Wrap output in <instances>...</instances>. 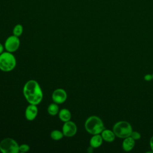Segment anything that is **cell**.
I'll use <instances>...</instances> for the list:
<instances>
[{"label":"cell","instance_id":"6da1fadb","mask_svg":"<svg viewBox=\"0 0 153 153\" xmlns=\"http://www.w3.org/2000/svg\"><path fill=\"white\" fill-rule=\"evenodd\" d=\"M23 93L29 104L37 105L42 100L43 93L39 83L34 79L27 81L24 85Z\"/></svg>","mask_w":153,"mask_h":153},{"label":"cell","instance_id":"7a4b0ae2","mask_svg":"<svg viewBox=\"0 0 153 153\" xmlns=\"http://www.w3.org/2000/svg\"><path fill=\"white\" fill-rule=\"evenodd\" d=\"M85 130L91 134H100L105 128L102 120L97 116L89 117L84 124Z\"/></svg>","mask_w":153,"mask_h":153},{"label":"cell","instance_id":"3957f363","mask_svg":"<svg viewBox=\"0 0 153 153\" xmlns=\"http://www.w3.org/2000/svg\"><path fill=\"white\" fill-rule=\"evenodd\" d=\"M16 66V59L12 53L6 51L0 54V70L3 72H10Z\"/></svg>","mask_w":153,"mask_h":153},{"label":"cell","instance_id":"277c9868","mask_svg":"<svg viewBox=\"0 0 153 153\" xmlns=\"http://www.w3.org/2000/svg\"><path fill=\"white\" fill-rule=\"evenodd\" d=\"M112 129L116 136L123 139L130 136L133 131L131 124L126 121H120L116 123Z\"/></svg>","mask_w":153,"mask_h":153},{"label":"cell","instance_id":"5b68a950","mask_svg":"<svg viewBox=\"0 0 153 153\" xmlns=\"http://www.w3.org/2000/svg\"><path fill=\"white\" fill-rule=\"evenodd\" d=\"M0 151L2 153H18L19 145L14 139L7 137L0 142Z\"/></svg>","mask_w":153,"mask_h":153},{"label":"cell","instance_id":"8992f818","mask_svg":"<svg viewBox=\"0 0 153 153\" xmlns=\"http://www.w3.org/2000/svg\"><path fill=\"white\" fill-rule=\"evenodd\" d=\"M20 39L18 36L15 35H11L8 36L4 44V48L7 51L13 53L17 51L20 47Z\"/></svg>","mask_w":153,"mask_h":153},{"label":"cell","instance_id":"52a82bcc","mask_svg":"<svg viewBox=\"0 0 153 153\" xmlns=\"http://www.w3.org/2000/svg\"><path fill=\"white\" fill-rule=\"evenodd\" d=\"M77 131V127L75 123L71 121L65 122L62 126V132L66 137H72Z\"/></svg>","mask_w":153,"mask_h":153},{"label":"cell","instance_id":"ba28073f","mask_svg":"<svg viewBox=\"0 0 153 153\" xmlns=\"http://www.w3.org/2000/svg\"><path fill=\"white\" fill-rule=\"evenodd\" d=\"M67 99V93L63 88H57L52 93V100L57 104L64 103Z\"/></svg>","mask_w":153,"mask_h":153},{"label":"cell","instance_id":"9c48e42d","mask_svg":"<svg viewBox=\"0 0 153 153\" xmlns=\"http://www.w3.org/2000/svg\"><path fill=\"white\" fill-rule=\"evenodd\" d=\"M38 108L36 105L29 104L25 109V117L28 121H32L35 120L38 114Z\"/></svg>","mask_w":153,"mask_h":153},{"label":"cell","instance_id":"30bf717a","mask_svg":"<svg viewBox=\"0 0 153 153\" xmlns=\"http://www.w3.org/2000/svg\"><path fill=\"white\" fill-rule=\"evenodd\" d=\"M135 145V140H134L131 136L124 138L122 148L125 151H130L133 149Z\"/></svg>","mask_w":153,"mask_h":153},{"label":"cell","instance_id":"8fae6325","mask_svg":"<svg viewBox=\"0 0 153 153\" xmlns=\"http://www.w3.org/2000/svg\"><path fill=\"white\" fill-rule=\"evenodd\" d=\"M101 136L103 138V140L108 142H113L115 139V134L113 130H110L109 129H104L102 133Z\"/></svg>","mask_w":153,"mask_h":153},{"label":"cell","instance_id":"7c38bea8","mask_svg":"<svg viewBox=\"0 0 153 153\" xmlns=\"http://www.w3.org/2000/svg\"><path fill=\"white\" fill-rule=\"evenodd\" d=\"M103 142V138L99 134H93L90 140V145L93 148L99 147Z\"/></svg>","mask_w":153,"mask_h":153},{"label":"cell","instance_id":"4fadbf2b","mask_svg":"<svg viewBox=\"0 0 153 153\" xmlns=\"http://www.w3.org/2000/svg\"><path fill=\"white\" fill-rule=\"evenodd\" d=\"M59 118L63 122H66L71 120V113L69 109L63 108L59 111Z\"/></svg>","mask_w":153,"mask_h":153},{"label":"cell","instance_id":"5bb4252c","mask_svg":"<svg viewBox=\"0 0 153 153\" xmlns=\"http://www.w3.org/2000/svg\"><path fill=\"white\" fill-rule=\"evenodd\" d=\"M47 112L49 115L51 116L56 115L59 112V108L57 103H53L49 105L47 108Z\"/></svg>","mask_w":153,"mask_h":153},{"label":"cell","instance_id":"9a60e30c","mask_svg":"<svg viewBox=\"0 0 153 153\" xmlns=\"http://www.w3.org/2000/svg\"><path fill=\"white\" fill-rule=\"evenodd\" d=\"M64 134L62 131L59 130H54L50 133L51 138L54 140H59L63 138Z\"/></svg>","mask_w":153,"mask_h":153},{"label":"cell","instance_id":"2e32d148","mask_svg":"<svg viewBox=\"0 0 153 153\" xmlns=\"http://www.w3.org/2000/svg\"><path fill=\"white\" fill-rule=\"evenodd\" d=\"M23 30V29L22 25L20 24H17L13 28V35L19 37L22 34Z\"/></svg>","mask_w":153,"mask_h":153},{"label":"cell","instance_id":"e0dca14e","mask_svg":"<svg viewBox=\"0 0 153 153\" xmlns=\"http://www.w3.org/2000/svg\"><path fill=\"white\" fill-rule=\"evenodd\" d=\"M29 149H30V146L27 144L23 143L19 145V151L22 152H26L29 151Z\"/></svg>","mask_w":153,"mask_h":153},{"label":"cell","instance_id":"ac0fdd59","mask_svg":"<svg viewBox=\"0 0 153 153\" xmlns=\"http://www.w3.org/2000/svg\"><path fill=\"white\" fill-rule=\"evenodd\" d=\"M130 136L135 140H139L141 137V135H140V133H139L138 131H132V132L130 134Z\"/></svg>","mask_w":153,"mask_h":153},{"label":"cell","instance_id":"d6986e66","mask_svg":"<svg viewBox=\"0 0 153 153\" xmlns=\"http://www.w3.org/2000/svg\"><path fill=\"white\" fill-rule=\"evenodd\" d=\"M144 79L147 81H149L152 79V75L151 74H146L144 76Z\"/></svg>","mask_w":153,"mask_h":153},{"label":"cell","instance_id":"ffe728a7","mask_svg":"<svg viewBox=\"0 0 153 153\" xmlns=\"http://www.w3.org/2000/svg\"><path fill=\"white\" fill-rule=\"evenodd\" d=\"M149 143H150V147L152 149V151L153 152V136L151 137V138L150 139V141H149Z\"/></svg>","mask_w":153,"mask_h":153},{"label":"cell","instance_id":"44dd1931","mask_svg":"<svg viewBox=\"0 0 153 153\" xmlns=\"http://www.w3.org/2000/svg\"><path fill=\"white\" fill-rule=\"evenodd\" d=\"M3 51H4V46L1 43H0V54L2 53H3Z\"/></svg>","mask_w":153,"mask_h":153},{"label":"cell","instance_id":"7402d4cb","mask_svg":"<svg viewBox=\"0 0 153 153\" xmlns=\"http://www.w3.org/2000/svg\"><path fill=\"white\" fill-rule=\"evenodd\" d=\"M152 79H153V74H152Z\"/></svg>","mask_w":153,"mask_h":153}]
</instances>
